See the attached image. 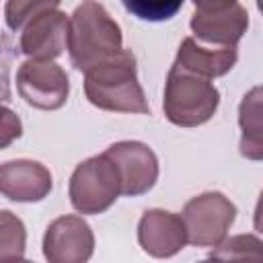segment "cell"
I'll use <instances>...</instances> for the list:
<instances>
[{"instance_id": "30bf717a", "label": "cell", "mask_w": 263, "mask_h": 263, "mask_svg": "<svg viewBox=\"0 0 263 263\" xmlns=\"http://www.w3.org/2000/svg\"><path fill=\"white\" fill-rule=\"evenodd\" d=\"M113 160L121 177V195L138 197L148 193L158 181V158L154 150L138 140H121L111 144L105 152Z\"/></svg>"}, {"instance_id": "5bb4252c", "label": "cell", "mask_w": 263, "mask_h": 263, "mask_svg": "<svg viewBox=\"0 0 263 263\" xmlns=\"http://www.w3.org/2000/svg\"><path fill=\"white\" fill-rule=\"evenodd\" d=\"M238 127L240 154L247 160H263V84L242 95L238 105Z\"/></svg>"}, {"instance_id": "7a4b0ae2", "label": "cell", "mask_w": 263, "mask_h": 263, "mask_svg": "<svg viewBox=\"0 0 263 263\" xmlns=\"http://www.w3.org/2000/svg\"><path fill=\"white\" fill-rule=\"evenodd\" d=\"M121 27L107 12L101 2L86 0L78 4L70 16L68 27V55L78 72H88L90 68L117 55L123 47Z\"/></svg>"}, {"instance_id": "9c48e42d", "label": "cell", "mask_w": 263, "mask_h": 263, "mask_svg": "<svg viewBox=\"0 0 263 263\" xmlns=\"http://www.w3.org/2000/svg\"><path fill=\"white\" fill-rule=\"evenodd\" d=\"M95 253V234L82 216L66 214L49 222L43 234L47 263H88Z\"/></svg>"}, {"instance_id": "7402d4cb", "label": "cell", "mask_w": 263, "mask_h": 263, "mask_svg": "<svg viewBox=\"0 0 263 263\" xmlns=\"http://www.w3.org/2000/svg\"><path fill=\"white\" fill-rule=\"evenodd\" d=\"M257 8L263 12V0H257Z\"/></svg>"}, {"instance_id": "5b68a950", "label": "cell", "mask_w": 263, "mask_h": 263, "mask_svg": "<svg viewBox=\"0 0 263 263\" xmlns=\"http://www.w3.org/2000/svg\"><path fill=\"white\" fill-rule=\"evenodd\" d=\"M181 216L193 247L216 249L228 238L236 220V205L222 191H203L185 203Z\"/></svg>"}, {"instance_id": "6da1fadb", "label": "cell", "mask_w": 263, "mask_h": 263, "mask_svg": "<svg viewBox=\"0 0 263 263\" xmlns=\"http://www.w3.org/2000/svg\"><path fill=\"white\" fill-rule=\"evenodd\" d=\"M84 95L92 107L103 111L150 115V105L138 80L136 55L129 49H121L90 68L84 74Z\"/></svg>"}, {"instance_id": "9a60e30c", "label": "cell", "mask_w": 263, "mask_h": 263, "mask_svg": "<svg viewBox=\"0 0 263 263\" xmlns=\"http://www.w3.org/2000/svg\"><path fill=\"white\" fill-rule=\"evenodd\" d=\"M210 257L218 263H263V240L255 234H236L218 245Z\"/></svg>"}, {"instance_id": "ba28073f", "label": "cell", "mask_w": 263, "mask_h": 263, "mask_svg": "<svg viewBox=\"0 0 263 263\" xmlns=\"http://www.w3.org/2000/svg\"><path fill=\"white\" fill-rule=\"evenodd\" d=\"M70 16L60 8L58 0H45V4L27 21L21 29L18 49L29 60L53 62L68 47Z\"/></svg>"}, {"instance_id": "3957f363", "label": "cell", "mask_w": 263, "mask_h": 263, "mask_svg": "<svg viewBox=\"0 0 263 263\" xmlns=\"http://www.w3.org/2000/svg\"><path fill=\"white\" fill-rule=\"evenodd\" d=\"M220 105V90L212 80L171 66L164 82L162 111L179 127H197L208 123Z\"/></svg>"}, {"instance_id": "7c38bea8", "label": "cell", "mask_w": 263, "mask_h": 263, "mask_svg": "<svg viewBox=\"0 0 263 263\" xmlns=\"http://www.w3.org/2000/svg\"><path fill=\"white\" fill-rule=\"evenodd\" d=\"M53 189V177L45 164L31 158L6 160L0 166V191L16 203H35Z\"/></svg>"}, {"instance_id": "8fae6325", "label": "cell", "mask_w": 263, "mask_h": 263, "mask_svg": "<svg viewBox=\"0 0 263 263\" xmlns=\"http://www.w3.org/2000/svg\"><path fill=\"white\" fill-rule=\"evenodd\" d=\"M138 242L142 251L154 259H171L189 242L183 216L152 208L146 210L138 222Z\"/></svg>"}, {"instance_id": "44dd1931", "label": "cell", "mask_w": 263, "mask_h": 263, "mask_svg": "<svg viewBox=\"0 0 263 263\" xmlns=\"http://www.w3.org/2000/svg\"><path fill=\"white\" fill-rule=\"evenodd\" d=\"M197 263H218L216 259H212V257H208V259H203V261H197Z\"/></svg>"}, {"instance_id": "277c9868", "label": "cell", "mask_w": 263, "mask_h": 263, "mask_svg": "<svg viewBox=\"0 0 263 263\" xmlns=\"http://www.w3.org/2000/svg\"><path fill=\"white\" fill-rule=\"evenodd\" d=\"M121 195V177L105 154L90 156L76 164L68 183V197L80 214H103Z\"/></svg>"}, {"instance_id": "ffe728a7", "label": "cell", "mask_w": 263, "mask_h": 263, "mask_svg": "<svg viewBox=\"0 0 263 263\" xmlns=\"http://www.w3.org/2000/svg\"><path fill=\"white\" fill-rule=\"evenodd\" d=\"M253 228L257 232L263 234V191L259 193V199H257V205H255V214H253Z\"/></svg>"}, {"instance_id": "2e32d148", "label": "cell", "mask_w": 263, "mask_h": 263, "mask_svg": "<svg viewBox=\"0 0 263 263\" xmlns=\"http://www.w3.org/2000/svg\"><path fill=\"white\" fill-rule=\"evenodd\" d=\"M27 249V230L18 216L8 210L0 212V263H16Z\"/></svg>"}, {"instance_id": "ac0fdd59", "label": "cell", "mask_w": 263, "mask_h": 263, "mask_svg": "<svg viewBox=\"0 0 263 263\" xmlns=\"http://www.w3.org/2000/svg\"><path fill=\"white\" fill-rule=\"evenodd\" d=\"M45 4V0H10L4 6L6 27L10 31H21L27 21Z\"/></svg>"}, {"instance_id": "d6986e66", "label": "cell", "mask_w": 263, "mask_h": 263, "mask_svg": "<svg viewBox=\"0 0 263 263\" xmlns=\"http://www.w3.org/2000/svg\"><path fill=\"white\" fill-rule=\"evenodd\" d=\"M21 132H23V127H21V119L8 109V107H4L2 109V148H6L14 138H18L21 136Z\"/></svg>"}, {"instance_id": "603a6c76", "label": "cell", "mask_w": 263, "mask_h": 263, "mask_svg": "<svg viewBox=\"0 0 263 263\" xmlns=\"http://www.w3.org/2000/svg\"><path fill=\"white\" fill-rule=\"evenodd\" d=\"M16 263H35V261H29V259H21V261H16Z\"/></svg>"}, {"instance_id": "8992f818", "label": "cell", "mask_w": 263, "mask_h": 263, "mask_svg": "<svg viewBox=\"0 0 263 263\" xmlns=\"http://www.w3.org/2000/svg\"><path fill=\"white\" fill-rule=\"evenodd\" d=\"M189 27L203 45L236 47L249 29V12L236 0H199L193 4Z\"/></svg>"}, {"instance_id": "e0dca14e", "label": "cell", "mask_w": 263, "mask_h": 263, "mask_svg": "<svg viewBox=\"0 0 263 263\" xmlns=\"http://www.w3.org/2000/svg\"><path fill=\"white\" fill-rule=\"evenodd\" d=\"M123 6H125V10L134 12L142 21H166V18H173L177 14V10L183 8V0H173V2H162V0H156V2H146V0L129 2V0H125Z\"/></svg>"}, {"instance_id": "52a82bcc", "label": "cell", "mask_w": 263, "mask_h": 263, "mask_svg": "<svg viewBox=\"0 0 263 263\" xmlns=\"http://www.w3.org/2000/svg\"><path fill=\"white\" fill-rule=\"evenodd\" d=\"M16 90L29 107L55 111L68 101L70 80L66 70L55 62L25 60L16 70Z\"/></svg>"}, {"instance_id": "4fadbf2b", "label": "cell", "mask_w": 263, "mask_h": 263, "mask_svg": "<svg viewBox=\"0 0 263 263\" xmlns=\"http://www.w3.org/2000/svg\"><path fill=\"white\" fill-rule=\"evenodd\" d=\"M238 60L236 47H212L199 43L195 37H185L177 49L175 66L201 78H220L228 74Z\"/></svg>"}]
</instances>
